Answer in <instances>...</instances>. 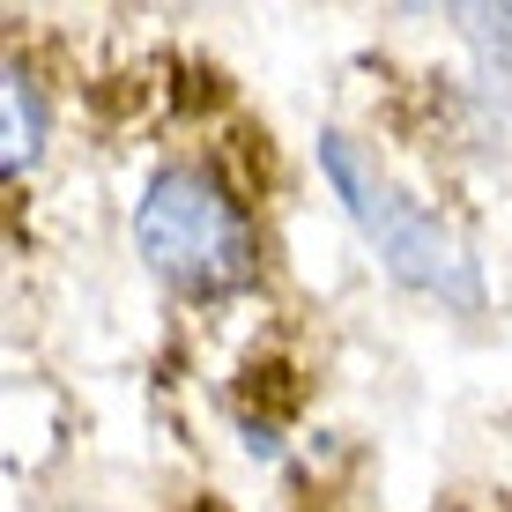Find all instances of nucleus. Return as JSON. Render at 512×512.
Segmentation results:
<instances>
[{"label": "nucleus", "mask_w": 512, "mask_h": 512, "mask_svg": "<svg viewBox=\"0 0 512 512\" xmlns=\"http://www.w3.org/2000/svg\"><path fill=\"white\" fill-rule=\"evenodd\" d=\"M171 60L156 52L149 82L119 75V97L141 112L149 134V164L134 179L127 231L141 268L164 282V297L193 320H231L260 297L275 260L268 231V186L260 164L268 149L253 127L231 119V97L201 90V75L186 67V82H164Z\"/></svg>", "instance_id": "nucleus-1"}]
</instances>
